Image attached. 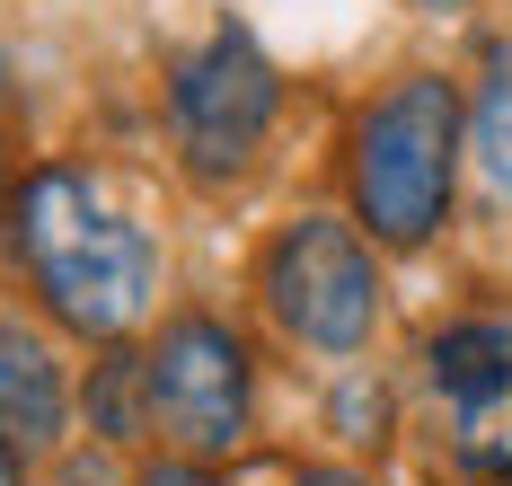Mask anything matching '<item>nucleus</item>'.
<instances>
[{"mask_svg": "<svg viewBox=\"0 0 512 486\" xmlns=\"http://www.w3.org/2000/svg\"><path fill=\"white\" fill-rule=\"evenodd\" d=\"M9 239H18V257L36 274L45 310L71 327V336L115 345L124 327L151 319V301H159L151 230L124 221L80 168H36V177L18 186V204H9Z\"/></svg>", "mask_w": 512, "mask_h": 486, "instance_id": "f257e3e1", "label": "nucleus"}, {"mask_svg": "<svg viewBox=\"0 0 512 486\" xmlns=\"http://www.w3.org/2000/svg\"><path fill=\"white\" fill-rule=\"evenodd\" d=\"M460 151H468V115L460 89L442 71H407L398 89H380L354 124V221L380 248H424L451 221V186H460Z\"/></svg>", "mask_w": 512, "mask_h": 486, "instance_id": "f03ea898", "label": "nucleus"}, {"mask_svg": "<svg viewBox=\"0 0 512 486\" xmlns=\"http://www.w3.org/2000/svg\"><path fill=\"white\" fill-rule=\"evenodd\" d=\"M371 230L345 213H301L265 239V266H256V292L274 327L309 345V354H362L371 327H380V266H371Z\"/></svg>", "mask_w": 512, "mask_h": 486, "instance_id": "7ed1b4c3", "label": "nucleus"}, {"mask_svg": "<svg viewBox=\"0 0 512 486\" xmlns=\"http://www.w3.org/2000/svg\"><path fill=\"white\" fill-rule=\"evenodd\" d=\"M274 107H283V80H274L265 45H256L239 18L212 27L204 45L177 62V80H168L177 151H186V168H195L204 186H221V177H239V168L256 160V142L274 133Z\"/></svg>", "mask_w": 512, "mask_h": 486, "instance_id": "20e7f679", "label": "nucleus"}, {"mask_svg": "<svg viewBox=\"0 0 512 486\" xmlns=\"http://www.w3.org/2000/svg\"><path fill=\"white\" fill-rule=\"evenodd\" d=\"M151 363V425L159 442H177L186 460H230L256 425V363L248 345L221 319L186 310V319L159 327V345L142 354Z\"/></svg>", "mask_w": 512, "mask_h": 486, "instance_id": "39448f33", "label": "nucleus"}, {"mask_svg": "<svg viewBox=\"0 0 512 486\" xmlns=\"http://www.w3.org/2000/svg\"><path fill=\"white\" fill-rule=\"evenodd\" d=\"M424 372L451 398V451L486 478H512V319H451L424 345Z\"/></svg>", "mask_w": 512, "mask_h": 486, "instance_id": "423d86ee", "label": "nucleus"}, {"mask_svg": "<svg viewBox=\"0 0 512 486\" xmlns=\"http://www.w3.org/2000/svg\"><path fill=\"white\" fill-rule=\"evenodd\" d=\"M0 433L36 460V451H62L71 433V380L53 363V345L36 327L0 319Z\"/></svg>", "mask_w": 512, "mask_h": 486, "instance_id": "0eeeda50", "label": "nucleus"}, {"mask_svg": "<svg viewBox=\"0 0 512 486\" xmlns=\"http://www.w3.org/2000/svg\"><path fill=\"white\" fill-rule=\"evenodd\" d=\"M468 160L495 195H512V36L486 54V89L468 107Z\"/></svg>", "mask_w": 512, "mask_h": 486, "instance_id": "6e6552de", "label": "nucleus"}, {"mask_svg": "<svg viewBox=\"0 0 512 486\" xmlns=\"http://www.w3.org/2000/svg\"><path fill=\"white\" fill-rule=\"evenodd\" d=\"M142 425H151V363L106 354V363H98V433H106V442H133Z\"/></svg>", "mask_w": 512, "mask_h": 486, "instance_id": "1a4fd4ad", "label": "nucleus"}, {"mask_svg": "<svg viewBox=\"0 0 512 486\" xmlns=\"http://www.w3.org/2000/svg\"><path fill=\"white\" fill-rule=\"evenodd\" d=\"M133 486H230V478H212V460H186V451H177V460H159V469H142Z\"/></svg>", "mask_w": 512, "mask_h": 486, "instance_id": "9d476101", "label": "nucleus"}, {"mask_svg": "<svg viewBox=\"0 0 512 486\" xmlns=\"http://www.w3.org/2000/svg\"><path fill=\"white\" fill-rule=\"evenodd\" d=\"M292 486H371V478H362V469H327V460H318V469H301Z\"/></svg>", "mask_w": 512, "mask_h": 486, "instance_id": "9b49d317", "label": "nucleus"}, {"mask_svg": "<svg viewBox=\"0 0 512 486\" xmlns=\"http://www.w3.org/2000/svg\"><path fill=\"white\" fill-rule=\"evenodd\" d=\"M18 460H27V451H18V442L0 433V486H27V469H18Z\"/></svg>", "mask_w": 512, "mask_h": 486, "instance_id": "f8f14e48", "label": "nucleus"}, {"mask_svg": "<svg viewBox=\"0 0 512 486\" xmlns=\"http://www.w3.org/2000/svg\"><path fill=\"white\" fill-rule=\"evenodd\" d=\"M9 204H18V186H9V142H0V230H9Z\"/></svg>", "mask_w": 512, "mask_h": 486, "instance_id": "ddd939ff", "label": "nucleus"}, {"mask_svg": "<svg viewBox=\"0 0 512 486\" xmlns=\"http://www.w3.org/2000/svg\"><path fill=\"white\" fill-rule=\"evenodd\" d=\"M424 9H460V0H424Z\"/></svg>", "mask_w": 512, "mask_h": 486, "instance_id": "4468645a", "label": "nucleus"}, {"mask_svg": "<svg viewBox=\"0 0 512 486\" xmlns=\"http://www.w3.org/2000/svg\"><path fill=\"white\" fill-rule=\"evenodd\" d=\"M495 486H512V478H495Z\"/></svg>", "mask_w": 512, "mask_h": 486, "instance_id": "2eb2a0df", "label": "nucleus"}]
</instances>
